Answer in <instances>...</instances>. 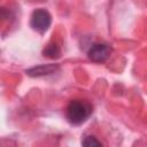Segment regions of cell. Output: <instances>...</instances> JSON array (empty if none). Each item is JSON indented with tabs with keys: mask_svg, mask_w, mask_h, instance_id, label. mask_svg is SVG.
Listing matches in <instances>:
<instances>
[{
	"mask_svg": "<svg viewBox=\"0 0 147 147\" xmlns=\"http://www.w3.org/2000/svg\"><path fill=\"white\" fill-rule=\"evenodd\" d=\"M42 54L49 59H57L60 55H61V49H60V46L55 42H52V44H48L45 49L42 51Z\"/></svg>",
	"mask_w": 147,
	"mask_h": 147,
	"instance_id": "5",
	"label": "cell"
},
{
	"mask_svg": "<svg viewBox=\"0 0 147 147\" xmlns=\"http://www.w3.org/2000/svg\"><path fill=\"white\" fill-rule=\"evenodd\" d=\"M51 23H52V16L46 9H42V8L36 9L31 15L30 24H31L32 29L38 32L42 33V32L47 31Z\"/></svg>",
	"mask_w": 147,
	"mask_h": 147,
	"instance_id": "2",
	"label": "cell"
},
{
	"mask_svg": "<svg viewBox=\"0 0 147 147\" xmlns=\"http://www.w3.org/2000/svg\"><path fill=\"white\" fill-rule=\"evenodd\" d=\"M59 69L57 64H40L33 68H30L26 70V74L31 77H40V76H46L54 74Z\"/></svg>",
	"mask_w": 147,
	"mask_h": 147,
	"instance_id": "4",
	"label": "cell"
},
{
	"mask_svg": "<svg viewBox=\"0 0 147 147\" xmlns=\"http://www.w3.org/2000/svg\"><path fill=\"white\" fill-rule=\"evenodd\" d=\"M87 55L93 62H103L110 55V47L107 44L95 42L90 47Z\"/></svg>",
	"mask_w": 147,
	"mask_h": 147,
	"instance_id": "3",
	"label": "cell"
},
{
	"mask_svg": "<svg viewBox=\"0 0 147 147\" xmlns=\"http://www.w3.org/2000/svg\"><path fill=\"white\" fill-rule=\"evenodd\" d=\"M92 114V106L85 100H72L67 107V118L74 125L83 124Z\"/></svg>",
	"mask_w": 147,
	"mask_h": 147,
	"instance_id": "1",
	"label": "cell"
},
{
	"mask_svg": "<svg viewBox=\"0 0 147 147\" xmlns=\"http://www.w3.org/2000/svg\"><path fill=\"white\" fill-rule=\"evenodd\" d=\"M83 146H86V147H95V146H102L101 141H99L94 136H86L83 141H82Z\"/></svg>",
	"mask_w": 147,
	"mask_h": 147,
	"instance_id": "6",
	"label": "cell"
}]
</instances>
